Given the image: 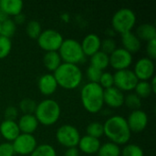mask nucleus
<instances>
[{"label": "nucleus", "mask_w": 156, "mask_h": 156, "mask_svg": "<svg viewBox=\"0 0 156 156\" xmlns=\"http://www.w3.org/2000/svg\"><path fill=\"white\" fill-rule=\"evenodd\" d=\"M15 154L12 143L5 142L0 144V156H14Z\"/></svg>", "instance_id": "obj_38"}, {"label": "nucleus", "mask_w": 156, "mask_h": 156, "mask_svg": "<svg viewBox=\"0 0 156 156\" xmlns=\"http://www.w3.org/2000/svg\"><path fill=\"white\" fill-rule=\"evenodd\" d=\"M29 156H58L57 152L50 144H43L37 146L34 152Z\"/></svg>", "instance_id": "obj_29"}, {"label": "nucleus", "mask_w": 156, "mask_h": 156, "mask_svg": "<svg viewBox=\"0 0 156 156\" xmlns=\"http://www.w3.org/2000/svg\"><path fill=\"white\" fill-rule=\"evenodd\" d=\"M17 125L21 133L33 134L37 131L39 123L34 114H23L19 118Z\"/></svg>", "instance_id": "obj_19"}, {"label": "nucleus", "mask_w": 156, "mask_h": 156, "mask_svg": "<svg viewBox=\"0 0 156 156\" xmlns=\"http://www.w3.org/2000/svg\"><path fill=\"white\" fill-rule=\"evenodd\" d=\"M0 26H1V23H0Z\"/></svg>", "instance_id": "obj_47"}, {"label": "nucleus", "mask_w": 156, "mask_h": 156, "mask_svg": "<svg viewBox=\"0 0 156 156\" xmlns=\"http://www.w3.org/2000/svg\"><path fill=\"white\" fill-rule=\"evenodd\" d=\"M16 31V25L15 24L13 19L7 18L6 20L1 23V26H0L1 36L11 39V37L15 35Z\"/></svg>", "instance_id": "obj_26"}, {"label": "nucleus", "mask_w": 156, "mask_h": 156, "mask_svg": "<svg viewBox=\"0 0 156 156\" xmlns=\"http://www.w3.org/2000/svg\"><path fill=\"white\" fill-rule=\"evenodd\" d=\"M124 104L132 111L141 110L142 99L139 98L135 93L131 92L128 95L124 96Z\"/></svg>", "instance_id": "obj_30"}, {"label": "nucleus", "mask_w": 156, "mask_h": 156, "mask_svg": "<svg viewBox=\"0 0 156 156\" xmlns=\"http://www.w3.org/2000/svg\"><path fill=\"white\" fill-rule=\"evenodd\" d=\"M113 80H114V87L122 92L124 91L131 92L134 90L135 86L139 81L133 71L129 69L117 70L113 74Z\"/></svg>", "instance_id": "obj_9"}, {"label": "nucleus", "mask_w": 156, "mask_h": 156, "mask_svg": "<svg viewBox=\"0 0 156 156\" xmlns=\"http://www.w3.org/2000/svg\"><path fill=\"white\" fill-rule=\"evenodd\" d=\"M90 66L103 71L110 66V57L102 51H98L90 57Z\"/></svg>", "instance_id": "obj_24"}, {"label": "nucleus", "mask_w": 156, "mask_h": 156, "mask_svg": "<svg viewBox=\"0 0 156 156\" xmlns=\"http://www.w3.org/2000/svg\"><path fill=\"white\" fill-rule=\"evenodd\" d=\"M53 75L57 80L58 86L69 90L78 88L83 79L82 71L78 65L64 62H62Z\"/></svg>", "instance_id": "obj_3"}, {"label": "nucleus", "mask_w": 156, "mask_h": 156, "mask_svg": "<svg viewBox=\"0 0 156 156\" xmlns=\"http://www.w3.org/2000/svg\"><path fill=\"white\" fill-rule=\"evenodd\" d=\"M36 101L32 99H23L19 102V110L24 113V114H34L37 107Z\"/></svg>", "instance_id": "obj_33"}, {"label": "nucleus", "mask_w": 156, "mask_h": 156, "mask_svg": "<svg viewBox=\"0 0 156 156\" xmlns=\"http://www.w3.org/2000/svg\"><path fill=\"white\" fill-rule=\"evenodd\" d=\"M103 71L92 67V66H89L86 69V77L89 80V82H92V83H99V80L101 79V76L102 74Z\"/></svg>", "instance_id": "obj_37"}, {"label": "nucleus", "mask_w": 156, "mask_h": 156, "mask_svg": "<svg viewBox=\"0 0 156 156\" xmlns=\"http://www.w3.org/2000/svg\"><path fill=\"white\" fill-rule=\"evenodd\" d=\"M87 135L99 139L103 135V124L99 122H90L86 129Z\"/></svg>", "instance_id": "obj_31"}, {"label": "nucleus", "mask_w": 156, "mask_h": 156, "mask_svg": "<svg viewBox=\"0 0 156 156\" xmlns=\"http://www.w3.org/2000/svg\"><path fill=\"white\" fill-rule=\"evenodd\" d=\"M101 144L99 139L90 137L86 134L80 137V142L78 144V147H79V151L82 152L83 154H98Z\"/></svg>", "instance_id": "obj_18"}, {"label": "nucleus", "mask_w": 156, "mask_h": 156, "mask_svg": "<svg viewBox=\"0 0 156 156\" xmlns=\"http://www.w3.org/2000/svg\"><path fill=\"white\" fill-rule=\"evenodd\" d=\"M104 90L99 83L88 82L80 90V100L83 108L90 113L95 114L100 112L103 106Z\"/></svg>", "instance_id": "obj_2"}, {"label": "nucleus", "mask_w": 156, "mask_h": 156, "mask_svg": "<svg viewBox=\"0 0 156 156\" xmlns=\"http://www.w3.org/2000/svg\"><path fill=\"white\" fill-rule=\"evenodd\" d=\"M134 93L141 99H145L150 97L154 92L149 81H138L135 86Z\"/></svg>", "instance_id": "obj_27"}, {"label": "nucleus", "mask_w": 156, "mask_h": 156, "mask_svg": "<svg viewBox=\"0 0 156 156\" xmlns=\"http://www.w3.org/2000/svg\"><path fill=\"white\" fill-rule=\"evenodd\" d=\"M122 156H144V150L137 144H125L123 149L121 151Z\"/></svg>", "instance_id": "obj_32"}, {"label": "nucleus", "mask_w": 156, "mask_h": 156, "mask_svg": "<svg viewBox=\"0 0 156 156\" xmlns=\"http://www.w3.org/2000/svg\"><path fill=\"white\" fill-rule=\"evenodd\" d=\"M103 135L110 142L117 145H125L131 139L132 133L129 129L126 118L121 115H114L106 120L103 123Z\"/></svg>", "instance_id": "obj_1"}, {"label": "nucleus", "mask_w": 156, "mask_h": 156, "mask_svg": "<svg viewBox=\"0 0 156 156\" xmlns=\"http://www.w3.org/2000/svg\"><path fill=\"white\" fill-rule=\"evenodd\" d=\"M37 44L39 48L46 52L58 51L64 38L61 33L55 29H46L42 30L41 34L37 37Z\"/></svg>", "instance_id": "obj_8"}, {"label": "nucleus", "mask_w": 156, "mask_h": 156, "mask_svg": "<svg viewBox=\"0 0 156 156\" xmlns=\"http://www.w3.org/2000/svg\"><path fill=\"white\" fill-rule=\"evenodd\" d=\"M136 24V15L130 8H121L112 17V27L115 33L121 35L131 32Z\"/></svg>", "instance_id": "obj_6"}, {"label": "nucleus", "mask_w": 156, "mask_h": 156, "mask_svg": "<svg viewBox=\"0 0 156 156\" xmlns=\"http://www.w3.org/2000/svg\"><path fill=\"white\" fill-rule=\"evenodd\" d=\"M124 93L115 88L114 86L104 90L103 92V101L108 107L112 109H117L124 104Z\"/></svg>", "instance_id": "obj_14"}, {"label": "nucleus", "mask_w": 156, "mask_h": 156, "mask_svg": "<svg viewBox=\"0 0 156 156\" xmlns=\"http://www.w3.org/2000/svg\"><path fill=\"white\" fill-rule=\"evenodd\" d=\"M12 49V42L10 38L0 35V59L6 58Z\"/></svg>", "instance_id": "obj_34"}, {"label": "nucleus", "mask_w": 156, "mask_h": 156, "mask_svg": "<svg viewBox=\"0 0 156 156\" xmlns=\"http://www.w3.org/2000/svg\"><path fill=\"white\" fill-rule=\"evenodd\" d=\"M13 21L15 22L16 25H22V24H24L25 21H26V16H25L24 14L20 13V14H18V15H16V16H14Z\"/></svg>", "instance_id": "obj_41"}, {"label": "nucleus", "mask_w": 156, "mask_h": 156, "mask_svg": "<svg viewBox=\"0 0 156 156\" xmlns=\"http://www.w3.org/2000/svg\"><path fill=\"white\" fill-rule=\"evenodd\" d=\"M99 84L100 86L103 89H109L114 86V80H113V74L108 71H103L101 79L99 80Z\"/></svg>", "instance_id": "obj_36"}, {"label": "nucleus", "mask_w": 156, "mask_h": 156, "mask_svg": "<svg viewBox=\"0 0 156 156\" xmlns=\"http://www.w3.org/2000/svg\"><path fill=\"white\" fill-rule=\"evenodd\" d=\"M64 156H80V151L77 147L69 148L66 150Z\"/></svg>", "instance_id": "obj_42"}, {"label": "nucleus", "mask_w": 156, "mask_h": 156, "mask_svg": "<svg viewBox=\"0 0 156 156\" xmlns=\"http://www.w3.org/2000/svg\"><path fill=\"white\" fill-rule=\"evenodd\" d=\"M5 120H9V121H15L17 118L18 115V111L17 108H16L15 106H8L5 108Z\"/></svg>", "instance_id": "obj_39"}, {"label": "nucleus", "mask_w": 156, "mask_h": 156, "mask_svg": "<svg viewBox=\"0 0 156 156\" xmlns=\"http://www.w3.org/2000/svg\"><path fill=\"white\" fill-rule=\"evenodd\" d=\"M129 129L131 133H139L145 130L148 125V116L145 112L142 110L132 111L129 116L126 119Z\"/></svg>", "instance_id": "obj_13"}, {"label": "nucleus", "mask_w": 156, "mask_h": 156, "mask_svg": "<svg viewBox=\"0 0 156 156\" xmlns=\"http://www.w3.org/2000/svg\"><path fill=\"white\" fill-rule=\"evenodd\" d=\"M121 147L112 142L101 144L99 149V156H121Z\"/></svg>", "instance_id": "obj_25"}, {"label": "nucleus", "mask_w": 156, "mask_h": 156, "mask_svg": "<svg viewBox=\"0 0 156 156\" xmlns=\"http://www.w3.org/2000/svg\"><path fill=\"white\" fill-rule=\"evenodd\" d=\"M37 87L41 94L44 96H51L56 92L58 86L54 75L51 73H47L38 79Z\"/></svg>", "instance_id": "obj_16"}, {"label": "nucleus", "mask_w": 156, "mask_h": 156, "mask_svg": "<svg viewBox=\"0 0 156 156\" xmlns=\"http://www.w3.org/2000/svg\"><path fill=\"white\" fill-rule=\"evenodd\" d=\"M61 19H62L64 22H68L69 19V16L68 14H63V15L61 16Z\"/></svg>", "instance_id": "obj_45"}, {"label": "nucleus", "mask_w": 156, "mask_h": 156, "mask_svg": "<svg viewBox=\"0 0 156 156\" xmlns=\"http://www.w3.org/2000/svg\"><path fill=\"white\" fill-rule=\"evenodd\" d=\"M20 131L16 121L5 120L0 123V134L8 143H12L19 134Z\"/></svg>", "instance_id": "obj_17"}, {"label": "nucleus", "mask_w": 156, "mask_h": 156, "mask_svg": "<svg viewBox=\"0 0 156 156\" xmlns=\"http://www.w3.org/2000/svg\"><path fill=\"white\" fill-rule=\"evenodd\" d=\"M80 137L79 130L70 124H63L58 127L56 132V139L58 143L67 149L77 147Z\"/></svg>", "instance_id": "obj_7"}, {"label": "nucleus", "mask_w": 156, "mask_h": 156, "mask_svg": "<svg viewBox=\"0 0 156 156\" xmlns=\"http://www.w3.org/2000/svg\"><path fill=\"white\" fill-rule=\"evenodd\" d=\"M110 66L116 71L128 69L133 64V54L123 48H117L110 56Z\"/></svg>", "instance_id": "obj_12"}, {"label": "nucleus", "mask_w": 156, "mask_h": 156, "mask_svg": "<svg viewBox=\"0 0 156 156\" xmlns=\"http://www.w3.org/2000/svg\"><path fill=\"white\" fill-rule=\"evenodd\" d=\"M24 3L21 0H0V9L9 17L22 13Z\"/></svg>", "instance_id": "obj_21"}, {"label": "nucleus", "mask_w": 156, "mask_h": 156, "mask_svg": "<svg viewBox=\"0 0 156 156\" xmlns=\"http://www.w3.org/2000/svg\"><path fill=\"white\" fill-rule=\"evenodd\" d=\"M122 48L131 54L137 53L142 47V41L133 31L122 35Z\"/></svg>", "instance_id": "obj_20"}, {"label": "nucleus", "mask_w": 156, "mask_h": 156, "mask_svg": "<svg viewBox=\"0 0 156 156\" xmlns=\"http://www.w3.org/2000/svg\"><path fill=\"white\" fill-rule=\"evenodd\" d=\"M58 52L62 62L73 65H78L83 62L86 57L83 53L80 43L73 38L64 39Z\"/></svg>", "instance_id": "obj_5"}, {"label": "nucleus", "mask_w": 156, "mask_h": 156, "mask_svg": "<svg viewBox=\"0 0 156 156\" xmlns=\"http://www.w3.org/2000/svg\"><path fill=\"white\" fill-rule=\"evenodd\" d=\"M150 84H151V87H152V90H153V92L155 93L156 92V86H155V82H156V77L154 76L150 80H149Z\"/></svg>", "instance_id": "obj_43"}, {"label": "nucleus", "mask_w": 156, "mask_h": 156, "mask_svg": "<svg viewBox=\"0 0 156 156\" xmlns=\"http://www.w3.org/2000/svg\"><path fill=\"white\" fill-rule=\"evenodd\" d=\"M27 35L32 39H37L42 32V27L37 20H30L26 26Z\"/></svg>", "instance_id": "obj_28"}, {"label": "nucleus", "mask_w": 156, "mask_h": 156, "mask_svg": "<svg viewBox=\"0 0 156 156\" xmlns=\"http://www.w3.org/2000/svg\"><path fill=\"white\" fill-rule=\"evenodd\" d=\"M135 35L142 41L149 42L151 40L156 39V27L152 24H142L138 27Z\"/></svg>", "instance_id": "obj_22"}, {"label": "nucleus", "mask_w": 156, "mask_h": 156, "mask_svg": "<svg viewBox=\"0 0 156 156\" xmlns=\"http://www.w3.org/2000/svg\"><path fill=\"white\" fill-rule=\"evenodd\" d=\"M34 115L39 124L51 126L58 121L61 115V109L55 100L45 99L37 104Z\"/></svg>", "instance_id": "obj_4"}, {"label": "nucleus", "mask_w": 156, "mask_h": 156, "mask_svg": "<svg viewBox=\"0 0 156 156\" xmlns=\"http://www.w3.org/2000/svg\"><path fill=\"white\" fill-rule=\"evenodd\" d=\"M43 62L46 69L51 72H55L57 69L62 64L61 58L58 51L46 52L43 57Z\"/></svg>", "instance_id": "obj_23"}, {"label": "nucleus", "mask_w": 156, "mask_h": 156, "mask_svg": "<svg viewBox=\"0 0 156 156\" xmlns=\"http://www.w3.org/2000/svg\"><path fill=\"white\" fill-rule=\"evenodd\" d=\"M133 71L139 81H149L154 76V62L147 57L139 58L135 62Z\"/></svg>", "instance_id": "obj_11"}, {"label": "nucleus", "mask_w": 156, "mask_h": 156, "mask_svg": "<svg viewBox=\"0 0 156 156\" xmlns=\"http://www.w3.org/2000/svg\"><path fill=\"white\" fill-rule=\"evenodd\" d=\"M116 48H117L116 41L112 37H106L105 39L101 40V51L104 52L105 54L110 56Z\"/></svg>", "instance_id": "obj_35"}, {"label": "nucleus", "mask_w": 156, "mask_h": 156, "mask_svg": "<svg viewBox=\"0 0 156 156\" xmlns=\"http://www.w3.org/2000/svg\"><path fill=\"white\" fill-rule=\"evenodd\" d=\"M114 31H113V29L112 28H109L108 30H107V34H108V36H109V37H112V35H114Z\"/></svg>", "instance_id": "obj_46"}, {"label": "nucleus", "mask_w": 156, "mask_h": 156, "mask_svg": "<svg viewBox=\"0 0 156 156\" xmlns=\"http://www.w3.org/2000/svg\"><path fill=\"white\" fill-rule=\"evenodd\" d=\"M101 39L100 37L94 33L88 34L81 41V48L85 56L91 57L95 53L101 50Z\"/></svg>", "instance_id": "obj_15"}, {"label": "nucleus", "mask_w": 156, "mask_h": 156, "mask_svg": "<svg viewBox=\"0 0 156 156\" xmlns=\"http://www.w3.org/2000/svg\"><path fill=\"white\" fill-rule=\"evenodd\" d=\"M15 154L19 155H30L37 146V139L33 134L20 133L13 142Z\"/></svg>", "instance_id": "obj_10"}, {"label": "nucleus", "mask_w": 156, "mask_h": 156, "mask_svg": "<svg viewBox=\"0 0 156 156\" xmlns=\"http://www.w3.org/2000/svg\"><path fill=\"white\" fill-rule=\"evenodd\" d=\"M146 53L148 55L147 58H149L152 60H154L156 58V39L151 40L147 42L146 45Z\"/></svg>", "instance_id": "obj_40"}, {"label": "nucleus", "mask_w": 156, "mask_h": 156, "mask_svg": "<svg viewBox=\"0 0 156 156\" xmlns=\"http://www.w3.org/2000/svg\"><path fill=\"white\" fill-rule=\"evenodd\" d=\"M7 18H9L1 9H0V23H2V22H4L5 20H6Z\"/></svg>", "instance_id": "obj_44"}]
</instances>
